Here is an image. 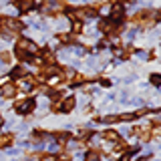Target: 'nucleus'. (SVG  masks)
Masks as SVG:
<instances>
[{"mask_svg": "<svg viewBox=\"0 0 161 161\" xmlns=\"http://www.w3.org/2000/svg\"><path fill=\"white\" fill-rule=\"evenodd\" d=\"M16 50H20V53H34L36 50V47H34V42H30L28 38H20L18 40V44H16Z\"/></svg>", "mask_w": 161, "mask_h": 161, "instance_id": "obj_1", "label": "nucleus"}, {"mask_svg": "<svg viewBox=\"0 0 161 161\" xmlns=\"http://www.w3.org/2000/svg\"><path fill=\"white\" fill-rule=\"evenodd\" d=\"M111 18H115V20L123 18V4H113L111 6Z\"/></svg>", "mask_w": 161, "mask_h": 161, "instance_id": "obj_2", "label": "nucleus"}, {"mask_svg": "<svg viewBox=\"0 0 161 161\" xmlns=\"http://www.w3.org/2000/svg\"><path fill=\"white\" fill-rule=\"evenodd\" d=\"M32 107H34L32 101H22V103H18V105H16V111H18V113H28V111L32 109Z\"/></svg>", "mask_w": 161, "mask_h": 161, "instance_id": "obj_3", "label": "nucleus"}, {"mask_svg": "<svg viewBox=\"0 0 161 161\" xmlns=\"http://www.w3.org/2000/svg\"><path fill=\"white\" fill-rule=\"evenodd\" d=\"M2 95H4V97H14V95H16V85H12V83L4 85V87H2Z\"/></svg>", "mask_w": 161, "mask_h": 161, "instance_id": "obj_4", "label": "nucleus"}, {"mask_svg": "<svg viewBox=\"0 0 161 161\" xmlns=\"http://www.w3.org/2000/svg\"><path fill=\"white\" fill-rule=\"evenodd\" d=\"M12 139H14V135L12 133H4V135H0V147H6V145L12 143Z\"/></svg>", "mask_w": 161, "mask_h": 161, "instance_id": "obj_5", "label": "nucleus"}, {"mask_svg": "<svg viewBox=\"0 0 161 161\" xmlns=\"http://www.w3.org/2000/svg\"><path fill=\"white\" fill-rule=\"evenodd\" d=\"M99 28L103 30V32H113V30H115V24L111 22V20H103V22L99 24Z\"/></svg>", "mask_w": 161, "mask_h": 161, "instance_id": "obj_6", "label": "nucleus"}, {"mask_svg": "<svg viewBox=\"0 0 161 161\" xmlns=\"http://www.w3.org/2000/svg\"><path fill=\"white\" fill-rule=\"evenodd\" d=\"M73 109H75V97H69L63 103V111H73Z\"/></svg>", "mask_w": 161, "mask_h": 161, "instance_id": "obj_7", "label": "nucleus"}, {"mask_svg": "<svg viewBox=\"0 0 161 161\" xmlns=\"http://www.w3.org/2000/svg\"><path fill=\"white\" fill-rule=\"evenodd\" d=\"M85 161H101V157H99L97 151H89L87 157H85Z\"/></svg>", "mask_w": 161, "mask_h": 161, "instance_id": "obj_8", "label": "nucleus"}, {"mask_svg": "<svg viewBox=\"0 0 161 161\" xmlns=\"http://www.w3.org/2000/svg\"><path fill=\"white\" fill-rule=\"evenodd\" d=\"M16 8H20V10H28V8H32V2H16Z\"/></svg>", "mask_w": 161, "mask_h": 161, "instance_id": "obj_9", "label": "nucleus"}, {"mask_svg": "<svg viewBox=\"0 0 161 161\" xmlns=\"http://www.w3.org/2000/svg\"><path fill=\"white\" fill-rule=\"evenodd\" d=\"M103 137H105V139H109V141H115V139H117V133H115V131H107Z\"/></svg>", "mask_w": 161, "mask_h": 161, "instance_id": "obj_10", "label": "nucleus"}, {"mask_svg": "<svg viewBox=\"0 0 161 161\" xmlns=\"http://www.w3.org/2000/svg\"><path fill=\"white\" fill-rule=\"evenodd\" d=\"M24 75V69H14L12 70V77H22Z\"/></svg>", "mask_w": 161, "mask_h": 161, "instance_id": "obj_11", "label": "nucleus"}, {"mask_svg": "<svg viewBox=\"0 0 161 161\" xmlns=\"http://www.w3.org/2000/svg\"><path fill=\"white\" fill-rule=\"evenodd\" d=\"M57 137H58V141H60V143H64V141L69 139V135H67V133H58Z\"/></svg>", "mask_w": 161, "mask_h": 161, "instance_id": "obj_12", "label": "nucleus"}, {"mask_svg": "<svg viewBox=\"0 0 161 161\" xmlns=\"http://www.w3.org/2000/svg\"><path fill=\"white\" fill-rule=\"evenodd\" d=\"M80 28H83V24H80V22H75V24H73V30H75V32H79Z\"/></svg>", "mask_w": 161, "mask_h": 161, "instance_id": "obj_13", "label": "nucleus"}, {"mask_svg": "<svg viewBox=\"0 0 161 161\" xmlns=\"http://www.w3.org/2000/svg\"><path fill=\"white\" fill-rule=\"evenodd\" d=\"M151 83H153V85H159V75H153V77H151Z\"/></svg>", "mask_w": 161, "mask_h": 161, "instance_id": "obj_14", "label": "nucleus"}, {"mask_svg": "<svg viewBox=\"0 0 161 161\" xmlns=\"http://www.w3.org/2000/svg\"><path fill=\"white\" fill-rule=\"evenodd\" d=\"M75 53H77L79 57H83V54H85V48H80V47H79V48H75Z\"/></svg>", "mask_w": 161, "mask_h": 161, "instance_id": "obj_15", "label": "nucleus"}, {"mask_svg": "<svg viewBox=\"0 0 161 161\" xmlns=\"http://www.w3.org/2000/svg\"><path fill=\"white\" fill-rule=\"evenodd\" d=\"M54 161H70L69 155H63V157H58V159H54Z\"/></svg>", "mask_w": 161, "mask_h": 161, "instance_id": "obj_16", "label": "nucleus"}, {"mask_svg": "<svg viewBox=\"0 0 161 161\" xmlns=\"http://www.w3.org/2000/svg\"><path fill=\"white\" fill-rule=\"evenodd\" d=\"M42 159H44V161H54V157H53V155H44Z\"/></svg>", "mask_w": 161, "mask_h": 161, "instance_id": "obj_17", "label": "nucleus"}, {"mask_svg": "<svg viewBox=\"0 0 161 161\" xmlns=\"http://www.w3.org/2000/svg\"><path fill=\"white\" fill-rule=\"evenodd\" d=\"M0 125H2V117H0Z\"/></svg>", "mask_w": 161, "mask_h": 161, "instance_id": "obj_18", "label": "nucleus"}]
</instances>
